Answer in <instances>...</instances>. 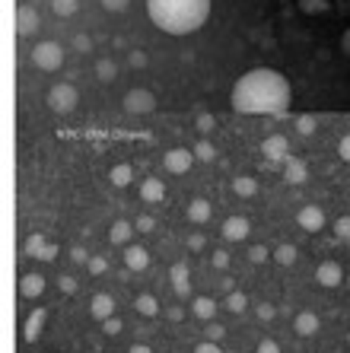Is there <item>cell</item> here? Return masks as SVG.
<instances>
[{
  "label": "cell",
  "mask_w": 350,
  "mask_h": 353,
  "mask_svg": "<svg viewBox=\"0 0 350 353\" xmlns=\"http://www.w3.org/2000/svg\"><path fill=\"white\" fill-rule=\"evenodd\" d=\"M290 102H293L290 80L274 67L245 70L229 92V105L239 115H284Z\"/></svg>",
  "instance_id": "1"
},
{
  "label": "cell",
  "mask_w": 350,
  "mask_h": 353,
  "mask_svg": "<svg viewBox=\"0 0 350 353\" xmlns=\"http://www.w3.org/2000/svg\"><path fill=\"white\" fill-rule=\"evenodd\" d=\"M147 17L166 35H191L211 19V0H147Z\"/></svg>",
  "instance_id": "2"
},
{
  "label": "cell",
  "mask_w": 350,
  "mask_h": 353,
  "mask_svg": "<svg viewBox=\"0 0 350 353\" xmlns=\"http://www.w3.org/2000/svg\"><path fill=\"white\" fill-rule=\"evenodd\" d=\"M45 105H48L55 115H70V112L80 105V92H77V86H70V83H55L48 90V96H45Z\"/></svg>",
  "instance_id": "3"
},
{
  "label": "cell",
  "mask_w": 350,
  "mask_h": 353,
  "mask_svg": "<svg viewBox=\"0 0 350 353\" xmlns=\"http://www.w3.org/2000/svg\"><path fill=\"white\" fill-rule=\"evenodd\" d=\"M29 58H32V64L39 67V70L55 74V70H61V64H64V48H61L57 41H39V45L29 51Z\"/></svg>",
  "instance_id": "4"
},
{
  "label": "cell",
  "mask_w": 350,
  "mask_h": 353,
  "mask_svg": "<svg viewBox=\"0 0 350 353\" xmlns=\"http://www.w3.org/2000/svg\"><path fill=\"white\" fill-rule=\"evenodd\" d=\"M121 108L128 115H147L156 108V96L150 90H130L128 96L121 99Z\"/></svg>",
  "instance_id": "5"
},
{
  "label": "cell",
  "mask_w": 350,
  "mask_h": 353,
  "mask_svg": "<svg viewBox=\"0 0 350 353\" xmlns=\"http://www.w3.org/2000/svg\"><path fill=\"white\" fill-rule=\"evenodd\" d=\"M191 163H195V150H185V147H175L163 157L166 172H172V175H185L191 169Z\"/></svg>",
  "instance_id": "6"
},
{
  "label": "cell",
  "mask_w": 350,
  "mask_h": 353,
  "mask_svg": "<svg viewBox=\"0 0 350 353\" xmlns=\"http://www.w3.org/2000/svg\"><path fill=\"white\" fill-rule=\"evenodd\" d=\"M296 223H300L306 232H322V230H325V223H328L325 207H315V204L300 207V214H296Z\"/></svg>",
  "instance_id": "7"
},
{
  "label": "cell",
  "mask_w": 350,
  "mask_h": 353,
  "mask_svg": "<svg viewBox=\"0 0 350 353\" xmlns=\"http://www.w3.org/2000/svg\"><path fill=\"white\" fill-rule=\"evenodd\" d=\"M315 283H318V287H325V290L341 287V283H344L341 264H338V261H322V264L315 268Z\"/></svg>",
  "instance_id": "8"
},
{
  "label": "cell",
  "mask_w": 350,
  "mask_h": 353,
  "mask_svg": "<svg viewBox=\"0 0 350 353\" xmlns=\"http://www.w3.org/2000/svg\"><path fill=\"white\" fill-rule=\"evenodd\" d=\"M261 157L290 159V140H286L284 134H271V137H264V143H261Z\"/></svg>",
  "instance_id": "9"
},
{
  "label": "cell",
  "mask_w": 350,
  "mask_h": 353,
  "mask_svg": "<svg viewBox=\"0 0 350 353\" xmlns=\"http://www.w3.org/2000/svg\"><path fill=\"white\" fill-rule=\"evenodd\" d=\"M39 26H41L39 10L29 7V3H23V7L17 10V32L19 35H35L39 32Z\"/></svg>",
  "instance_id": "10"
},
{
  "label": "cell",
  "mask_w": 350,
  "mask_h": 353,
  "mask_svg": "<svg viewBox=\"0 0 350 353\" xmlns=\"http://www.w3.org/2000/svg\"><path fill=\"white\" fill-rule=\"evenodd\" d=\"M45 321H48V309H35L29 319H26L23 325V341L26 344H35L41 337V331H45Z\"/></svg>",
  "instance_id": "11"
},
{
  "label": "cell",
  "mask_w": 350,
  "mask_h": 353,
  "mask_svg": "<svg viewBox=\"0 0 350 353\" xmlns=\"http://www.w3.org/2000/svg\"><path fill=\"white\" fill-rule=\"evenodd\" d=\"M220 232H223V239H226V242H242V239H249L252 226H249V220H245V216H226Z\"/></svg>",
  "instance_id": "12"
},
{
  "label": "cell",
  "mask_w": 350,
  "mask_h": 353,
  "mask_svg": "<svg viewBox=\"0 0 350 353\" xmlns=\"http://www.w3.org/2000/svg\"><path fill=\"white\" fill-rule=\"evenodd\" d=\"M124 268L128 271H147L150 268V252L144 245H124Z\"/></svg>",
  "instance_id": "13"
},
{
  "label": "cell",
  "mask_w": 350,
  "mask_h": 353,
  "mask_svg": "<svg viewBox=\"0 0 350 353\" xmlns=\"http://www.w3.org/2000/svg\"><path fill=\"white\" fill-rule=\"evenodd\" d=\"M169 280H172L175 296H188V293H191V274H188V264L185 261L172 264V268H169Z\"/></svg>",
  "instance_id": "14"
},
{
  "label": "cell",
  "mask_w": 350,
  "mask_h": 353,
  "mask_svg": "<svg viewBox=\"0 0 350 353\" xmlns=\"http://www.w3.org/2000/svg\"><path fill=\"white\" fill-rule=\"evenodd\" d=\"M45 293V277L41 274H23L19 277V296L23 299H39Z\"/></svg>",
  "instance_id": "15"
},
{
  "label": "cell",
  "mask_w": 350,
  "mask_h": 353,
  "mask_svg": "<svg viewBox=\"0 0 350 353\" xmlns=\"http://www.w3.org/2000/svg\"><path fill=\"white\" fill-rule=\"evenodd\" d=\"M90 315L96 321L112 319V315H115V299L108 293H96V296H93V303H90Z\"/></svg>",
  "instance_id": "16"
},
{
  "label": "cell",
  "mask_w": 350,
  "mask_h": 353,
  "mask_svg": "<svg viewBox=\"0 0 350 353\" xmlns=\"http://www.w3.org/2000/svg\"><path fill=\"white\" fill-rule=\"evenodd\" d=\"M140 197H144L147 204H159V201L166 197V181L153 179V175H150V179H144V181H140Z\"/></svg>",
  "instance_id": "17"
},
{
  "label": "cell",
  "mask_w": 350,
  "mask_h": 353,
  "mask_svg": "<svg viewBox=\"0 0 350 353\" xmlns=\"http://www.w3.org/2000/svg\"><path fill=\"white\" fill-rule=\"evenodd\" d=\"M318 328H322V321H318V315L315 312H300L293 319V331L300 337H312V334H318Z\"/></svg>",
  "instance_id": "18"
},
{
  "label": "cell",
  "mask_w": 350,
  "mask_h": 353,
  "mask_svg": "<svg viewBox=\"0 0 350 353\" xmlns=\"http://www.w3.org/2000/svg\"><path fill=\"white\" fill-rule=\"evenodd\" d=\"M211 214H213V207L207 204L204 197H195V201L188 204V210H185L188 223H197V226H201V223H207V220H211Z\"/></svg>",
  "instance_id": "19"
},
{
  "label": "cell",
  "mask_w": 350,
  "mask_h": 353,
  "mask_svg": "<svg viewBox=\"0 0 350 353\" xmlns=\"http://www.w3.org/2000/svg\"><path fill=\"white\" fill-rule=\"evenodd\" d=\"M284 179L290 181V185H302V181L309 179V165L302 163V159L290 157L286 159V169H284Z\"/></svg>",
  "instance_id": "20"
},
{
  "label": "cell",
  "mask_w": 350,
  "mask_h": 353,
  "mask_svg": "<svg viewBox=\"0 0 350 353\" xmlns=\"http://www.w3.org/2000/svg\"><path fill=\"white\" fill-rule=\"evenodd\" d=\"M130 236H134V223H128V220H115L112 230H108V242L112 245H128Z\"/></svg>",
  "instance_id": "21"
},
{
  "label": "cell",
  "mask_w": 350,
  "mask_h": 353,
  "mask_svg": "<svg viewBox=\"0 0 350 353\" xmlns=\"http://www.w3.org/2000/svg\"><path fill=\"white\" fill-rule=\"evenodd\" d=\"M191 312H195L201 321H213V315H217V303H213L211 296H195V299H191Z\"/></svg>",
  "instance_id": "22"
},
{
  "label": "cell",
  "mask_w": 350,
  "mask_h": 353,
  "mask_svg": "<svg viewBox=\"0 0 350 353\" xmlns=\"http://www.w3.org/2000/svg\"><path fill=\"white\" fill-rule=\"evenodd\" d=\"M108 181H112L115 188H128L130 181H134V169H130L128 163L112 165V172H108Z\"/></svg>",
  "instance_id": "23"
},
{
  "label": "cell",
  "mask_w": 350,
  "mask_h": 353,
  "mask_svg": "<svg viewBox=\"0 0 350 353\" xmlns=\"http://www.w3.org/2000/svg\"><path fill=\"white\" fill-rule=\"evenodd\" d=\"M134 309H137L144 319H153V315L159 312V299H156L153 293H140L137 299H134Z\"/></svg>",
  "instance_id": "24"
},
{
  "label": "cell",
  "mask_w": 350,
  "mask_h": 353,
  "mask_svg": "<svg viewBox=\"0 0 350 353\" xmlns=\"http://www.w3.org/2000/svg\"><path fill=\"white\" fill-rule=\"evenodd\" d=\"M223 305H226V312L233 315H242L245 309H249V296L242 293V290H229L226 299H223Z\"/></svg>",
  "instance_id": "25"
},
{
  "label": "cell",
  "mask_w": 350,
  "mask_h": 353,
  "mask_svg": "<svg viewBox=\"0 0 350 353\" xmlns=\"http://www.w3.org/2000/svg\"><path fill=\"white\" fill-rule=\"evenodd\" d=\"M233 194L236 197H255L258 194V181H255L252 175H239V179L233 181Z\"/></svg>",
  "instance_id": "26"
},
{
  "label": "cell",
  "mask_w": 350,
  "mask_h": 353,
  "mask_svg": "<svg viewBox=\"0 0 350 353\" xmlns=\"http://www.w3.org/2000/svg\"><path fill=\"white\" fill-rule=\"evenodd\" d=\"M118 77V64L112 58H99L96 61V80L99 83H112Z\"/></svg>",
  "instance_id": "27"
},
{
  "label": "cell",
  "mask_w": 350,
  "mask_h": 353,
  "mask_svg": "<svg viewBox=\"0 0 350 353\" xmlns=\"http://www.w3.org/2000/svg\"><path fill=\"white\" fill-rule=\"evenodd\" d=\"M45 245H48V239H45V232H32V236L26 239V255H29V258H41Z\"/></svg>",
  "instance_id": "28"
},
{
  "label": "cell",
  "mask_w": 350,
  "mask_h": 353,
  "mask_svg": "<svg viewBox=\"0 0 350 353\" xmlns=\"http://www.w3.org/2000/svg\"><path fill=\"white\" fill-rule=\"evenodd\" d=\"M51 10H55V17L70 19L77 10H80V3H77V0H51Z\"/></svg>",
  "instance_id": "29"
},
{
  "label": "cell",
  "mask_w": 350,
  "mask_h": 353,
  "mask_svg": "<svg viewBox=\"0 0 350 353\" xmlns=\"http://www.w3.org/2000/svg\"><path fill=\"white\" fill-rule=\"evenodd\" d=\"M296 258H300V252H296L293 245H280V248L274 252V261L280 264V268H293Z\"/></svg>",
  "instance_id": "30"
},
{
  "label": "cell",
  "mask_w": 350,
  "mask_h": 353,
  "mask_svg": "<svg viewBox=\"0 0 350 353\" xmlns=\"http://www.w3.org/2000/svg\"><path fill=\"white\" fill-rule=\"evenodd\" d=\"M195 159H201V163H213V159H217V147H213L211 140H197L195 143Z\"/></svg>",
  "instance_id": "31"
},
{
  "label": "cell",
  "mask_w": 350,
  "mask_h": 353,
  "mask_svg": "<svg viewBox=\"0 0 350 353\" xmlns=\"http://www.w3.org/2000/svg\"><path fill=\"white\" fill-rule=\"evenodd\" d=\"M300 10L309 13V17H315V13H328L331 3H328V0H300Z\"/></svg>",
  "instance_id": "32"
},
{
  "label": "cell",
  "mask_w": 350,
  "mask_h": 353,
  "mask_svg": "<svg viewBox=\"0 0 350 353\" xmlns=\"http://www.w3.org/2000/svg\"><path fill=\"white\" fill-rule=\"evenodd\" d=\"M315 128H318V121L312 115H300V118H296V131H300L302 137H312V134H315Z\"/></svg>",
  "instance_id": "33"
},
{
  "label": "cell",
  "mask_w": 350,
  "mask_h": 353,
  "mask_svg": "<svg viewBox=\"0 0 350 353\" xmlns=\"http://www.w3.org/2000/svg\"><path fill=\"white\" fill-rule=\"evenodd\" d=\"M249 261H252V264L274 261V252H268V248H264V245H252V248H249Z\"/></svg>",
  "instance_id": "34"
},
{
  "label": "cell",
  "mask_w": 350,
  "mask_h": 353,
  "mask_svg": "<svg viewBox=\"0 0 350 353\" xmlns=\"http://www.w3.org/2000/svg\"><path fill=\"white\" fill-rule=\"evenodd\" d=\"M86 271H90L93 277H99V274L108 271V261H106L102 255H90V264H86Z\"/></svg>",
  "instance_id": "35"
},
{
  "label": "cell",
  "mask_w": 350,
  "mask_h": 353,
  "mask_svg": "<svg viewBox=\"0 0 350 353\" xmlns=\"http://www.w3.org/2000/svg\"><path fill=\"white\" fill-rule=\"evenodd\" d=\"M334 232H338V239H350V214L338 216V223H334Z\"/></svg>",
  "instance_id": "36"
},
{
  "label": "cell",
  "mask_w": 350,
  "mask_h": 353,
  "mask_svg": "<svg viewBox=\"0 0 350 353\" xmlns=\"http://www.w3.org/2000/svg\"><path fill=\"white\" fill-rule=\"evenodd\" d=\"M99 3H102V10H108V13H124L130 0H99Z\"/></svg>",
  "instance_id": "37"
},
{
  "label": "cell",
  "mask_w": 350,
  "mask_h": 353,
  "mask_svg": "<svg viewBox=\"0 0 350 353\" xmlns=\"http://www.w3.org/2000/svg\"><path fill=\"white\" fill-rule=\"evenodd\" d=\"M121 328H124V325H121V319H115V315H112V319H106V321H102V331H106L108 337L121 334Z\"/></svg>",
  "instance_id": "38"
},
{
  "label": "cell",
  "mask_w": 350,
  "mask_h": 353,
  "mask_svg": "<svg viewBox=\"0 0 350 353\" xmlns=\"http://www.w3.org/2000/svg\"><path fill=\"white\" fill-rule=\"evenodd\" d=\"M211 264L217 268V271H226V268H229V255L223 252V248H217V252H213V258H211Z\"/></svg>",
  "instance_id": "39"
},
{
  "label": "cell",
  "mask_w": 350,
  "mask_h": 353,
  "mask_svg": "<svg viewBox=\"0 0 350 353\" xmlns=\"http://www.w3.org/2000/svg\"><path fill=\"white\" fill-rule=\"evenodd\" d=\"M128 64L134 67V70L147 67V51H130V54H128Z\"/></svg>",
  "instance_id": "40"
},
{
  "label": "cell",
  "mask_w": 350,
  "mask_h": 353,
  "mask_svg": "<svg viewBox=\"0 0 350 353\" xmlns=\"http://www.w3.org/2000/svg\"><path fill=\"white\" fill-rule=\"evenodd\" d=\"M57 287H61V293H67V296H74L77 293V280L70 277V274H64V277L57 280Z\"/></svg>",
  "instance_id": "41"
},
{
  "label": "cell",
  "mask_w": 350,
  "mask_h": 353,
  "mask_svg": "<svg viewBox=\"0 0 350 353\" xmlns=\"http://www.w3.org/2000/svg\"><path fill=\"white\" fill-rule=\"evenodd\" d=\"M255 315H258V321H271V319L277 315V309H274L271 303H261L258 309H255Z\"/></svg>",
  "instance_id": "42"
},
{
  "label": "cell",
  "mask_w": 350,
  "mask_h": 353,
  "mask_svg": "<svg viewBox=\"0 0 350 353\" xmlns=\"http://www.w3.org/2000/svg\"><path fill=\"white\" fill-rule=\"evenodd\" d=\"M134 230H137V232H153L156 230V220H153V216H137Z\"/></svg>",
  "instance_id": "43"
},
{
  "label": "cell",
  "mask_w": 350,
  "mask_h": 353,
  "mask_svg": "<svg viewBox=\"0 0 350 353\" xmlns=\"http://www.w3.org/2000/svg\"><path fill=\"white\" fill-rule=\"evenodd\" d=\"M213 124H217V121H213V115H207V112H204V115H197V131H201V134H211Z\"/></svg>",
  "instance_id": "44"
},
{
  "label": "cell",
  "mask_w": 350,
  "mask_h": 353,
  "mask_svg": "<svg viewBox=\"0 0 350 353\" xmlns=\"http://www.w3.org/2000/svg\"><path fill=\"white\" fill-rule=\"evenodd\" d=\"M204 245H207V239H204L201 232H191V236H188V252H201Z\"/></svg>",
  "instance_id": "45"
},
{
  "label": "cell",
  "mask_w": 350,
  "mask_h": 353,
  "mask_svg": "<svg viewBox=\"0 0 350 353\" xmlns=\"http://www.w3.org/2000/svg\"><path fill=\"white\" fill-rule=\"evenodd\" d=\"M195 353H223V350H220V341H201L195 347Z\"/></svg>",
  "instance_id": "46"
},
{
  "label": "cell",
  "mask_w": 350,
  "mask_h": 353,
  "mask_svg": "<svg viewBox=\"0 0 350 353\" xmlns=\"http://www.w3.org/2000/svg\"><path fill=\"white\" fill-rule=\"evenodd\" d=\"M207 334V341H223V334H226V328L223 325H217V321H211V328L204 331Z\"/></svg>",
  "instance_id": "47"
},
{
  "label": "cell",
  "mask_w": 350,
  "mask_h": 353,
  "mask_svg": "<svg viewBox=\"0 0 350 353\" xmlns=\"http://www.w3.org/2000/svg\"><path fill=\"white\" fill-rule=\"evenodd\" d=\"M74 48L77 51H93V39H90V35H74Z\"/></svg>",
  "instance_id": "48"
},
{
  "label": "cell",
  "mask_w": 350,
  "mask_h": 353,
  "mask_svg": "<svg viewBox=\"0 0 350 353\" xmlns=\"http://www.w3.org/2000/svg\"><path fill=\"white\" fill-rule=\"evenodd\" d=\"M338 157H341L344 163H350V134H344L341 143H338Z\"/></svg>",
  "instance_id": "49"
},
{
  "label": "cell",
  "mask_w": 350,
  "mask_h": 353,
  "mask_svg": "<svg viewBox=\"0 0 350 353\" xmlns=\"http://www.w3.org/2000/svg\"><path fill=\"white\" fill-rule=\"evenodd\" d=\"M255 353H280V347H277V341H271V337H264V341H261L258 344V350Z\"/></svg>",
  "instance_id": "50"
},
{
  "label": "cell",
  "mask_w": 350,
  "mask_h": 353,
  "mask_svg": "<svg viewBox=\"0 0 350 353\" xmlns=\"http://www.w3.org/2000/svg\"><path fill=\"white\" fill-rule=\"evenodd\" d=\"M166 319H169V321H182V319H185V309H182V305H169V309H166Z\"/></svg>",
  "instance_id": "51"
},
{
  "label": "cell",
  "mask_w": 350,
  "mask_h": 353,
  "mask_svg": "<svg viewBox=\"0 0 350 353\" xmlns=\"http://www.w3.org/2000/svg\"><path fill=\"white\" fill-rule=\"evenodd\" d=\"M55 258H57V245H51V242H48V245H45V252H41L39 261H55Z\"/></svg>",
  "instance_id": "52"
},
{
  "label": "cell",
  "mask_w": 350,
  "mask_h": 353,
  "mask_svg": "<svg viewBox=\"0 0 350 353\" xmlns=\"http://www.w3.org/2000/svg\"><path fill=\"white\" fill-rule=\"evenodd\" d=\"M70 258H74L77 264H90V255H86L83 248H74V252H70Z\"/></svg>",
  "instance_id": "53"
},
{
  "label": "cell",
  "mask_w": 350,
  "mask_h": 353,
  "mask_svg": "<svg viewBox=\"0 0 350 353\" xmlns=\"http://www.w3.org/2000/svg\"><path fill=\"white\" fill-rule=\"evenodd\" d=\"M341 51H344V54H347V58H350V26H347V29H344V35H341Z\"/></svg>",
  "instance_id": "54"
},
{
  "label": "cell",
  "mask_w": 350,
  "mask_h": 353,
  "mask_svg": "<svg viewBox=\"0 0 350 353\" xmlns=\"http://www.w3.org/2000/svg\"><path fill=\"white\" fill-rule=\"evenodd\" d=\"M128 353H153V347H147V344H134Z\"/></svg>",
  "instance_id": "55"
},
{
  "label": "cell",
  "mask_w": 350,
  "mask_h": 353,
  "mask_svg": "<svg viewBox=\"0 0 350 353\" xmlns=\"http://www.w3.org/2000/svg\"><path fill=\"white\" fill-rule=\"evenodd\" d=\"M347 290H350V277H347Z\"/></svg>",
  "instance_id": "56"
},
{
  "label": "cell",
  "mask_w": 350,
  "mask_h": 353,
  "mask_svg": "<svg viewBox=\"0 0 350 353\" xmlns=\"http://www.w3.org/2000/svg\"><path fill=\"white\" fill-rule=\"evenodd\" d=\"M347 344H350V334H347Z\"/></svg>",
  "instance_id": "57"
}]
</instances>
